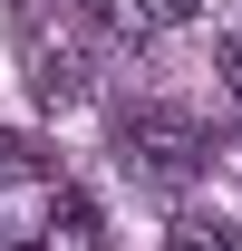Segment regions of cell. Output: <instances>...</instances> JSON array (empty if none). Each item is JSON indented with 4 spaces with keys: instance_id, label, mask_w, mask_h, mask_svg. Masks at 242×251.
<instances>
[{
    "instance_id": "obj_1",
    "label": "cell",
    "mask_w": 242,
    "mask_h": 251,
    "mask_svg": "<svg viewBox=\"0 0 242 251\" xmlns=\"http://www.w3.org/2000/svg\"><path fill=\"white\" fill-rule=\"evenodd\" d=\"M117 155H126L136 184L194 193V184H204V126L184 116V106H126V116H117Z\"/></svg>"
},
{
    "instance_id": "obj_2",
    "label": "cell",
    "mask_w": 242,
    "mask_h": 251,
    "mask_svg": "<svg viewBox=\"0 0 242 251\" xmlns=\"http://www.w3.org/2000/svg\"><path fill=\"white\" fill-rule=\"evenodd\" d=\"M10 20H20V49H30V87H39V106H78V97H88V68H78V49H59V39L39 29V10H30V0H20Z\"/></svg>"
},
{
    "instance_id": "obj_3",
    "label": "cell",
    "mask_w": 242,
    "mask_h": 251,
    "mask_svg": "<svg viewBox=\"0 0 242 251\" xmlns=\"http://www.w3.org/2000/svg\"><path fill=\"white\" fill-rule=\"evenodd\" d=\"M39 251H107V222H97L88 193H49V213H39Z\"/></svg>"
},
{
    "instance_id": "obj_4",
    "label": "cell",
    "mask_w": 242,
    "mask_h": 251,
    "mask_svg": "<svg viewBox=\"0 0 242 251\" xmlns=\"http://www.w3.org/2000/svg\"><path fill=\"white\" fill-rule=\"evenodd\" d=\"M68 20H88V29H107V39H136L146 29V10H136V0H59Z\"/></svg>"
},
{
    "instance_id": "obj_5",
    "label": "cell",
    "mask_w": 242,
    "mask_h": 251,
    "mask_svg": "<svg viewBox=\"0 0 242 251\" xmlns=\"http://www.w3.org/2000/svg\"><path fill=\"white\" fill-rule=\"evenodd\" d=\"M165 251H242V242H233V222H223V213H184L175 232H165Z\"/></svg>"
},
{
    "instance_id": "obj_6",
    "label": "cell",
    "mask_w": 242,
    "mask_h": 251,
    "mask_svg": "<svg viewBox=\"0 0 242 251\" xmlns=\"http://www.w3.org/2000/svg\"><path fill=\"white\" fill-rule=\"evenodd\" d=\"M136 10H146V29H175V20H194L204 0H136Z\"/></svg>"
},
{
    "instance_id": "obj_7",
    "label": "cell",
    "mask_w": 242,
    "mask_h": 251,
    "mask_svg": "<svg viewBox=\"0 0 242 251\" xmlns=\"http://www.w3.org/2000/svg\"><path fill=\"white\" fill-rule=\"evenodd\" d=\"M223 68H233V97H242V39H223Z\"/></svg>"
},
{
    "instance_id": "obj_8",
    "label": "cell",
    "mask_w": 242,
    "mask_h": 251,
    "mask_svg": "<svg viewBox=\"0 0 242 251\" xmlns=\"http://www.w3.org/2000/svg\"><path fill=\"white\" fill-rule=\"evenodd\" d=\"M233 106H242V97H233Z\"/></svg>"
}]
</instances>
